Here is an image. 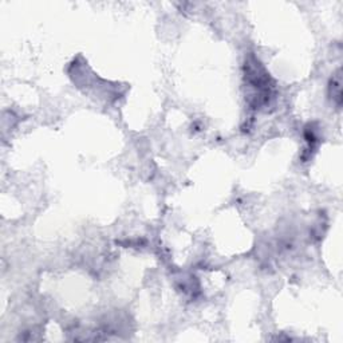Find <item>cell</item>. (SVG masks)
Segmentation results:
<instances>
[{
	"label": "cell",
	"instance_id": "obj_1",
	"mask_svg": "<svg viewBox=\"0 0 343 343\" xmlns=\"http://www.w3.org/2000/svg\"><path fill=\"white\" fill-rule=\"evenodd\" d=\"M330 94H331L332 101L337 103V106L339 107L342 103V91H341V70H338L337 75L332 77V82L330 85Z\"/></svg>",
	"mask_w": 343,
	"mask_h": 343
}]
</instances>
